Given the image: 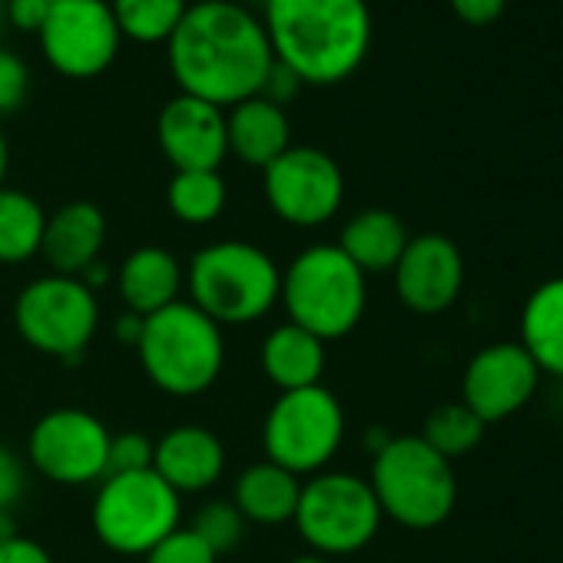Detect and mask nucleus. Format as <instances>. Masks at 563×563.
Masks as SVG:
<instances>
[{
  "label": "nucleus",
  "instance_id": "f257e3e1",
  "mask_svg": "<svg viewBox=\"0 0 563 563\" xmlns=\"http://www.w3.org/2000/svg\"><path fill=\"white\" fill-rule=\"evenodd\" d=\"M166 57L179 90L219 110L258 97L275 64L262 18L235 0L189 4L166 41Z\"/></svg>",
  "mask_w": 563,
  "mask_h": 563
},
{
  "label": "nucleus",
  "instance_id": "f03ea898",
  "mask_svg": "<svg viewBox=\"0 0 563 563\" xmlns=\"http://www.w3.org/2000/svg\"><path fill=\"white\" fill-rule=\"evenodd\" d=\"M262 24L275 64L312 87L349 80L372 47L368 0H265Z\"/></svg>",
  "mask_w": 563,
  "mask_h": 563
},
{
  "label": "nucleus",
  "instance_id": "7ed1b4c3",
  "mask_svg": "<svg viewBox=\"0 0 563 563\" xmlns=\"http://www.w3.org/2000/svg\"><path fill=\"white\" fill-rule=\"evenodd\" d=\"M278 302L289 322L322 342L358 329L368 306V275L335 245H309L282 272Z\"/></svg>",
  "mask_w": 563,
  "mask_h": 563
},
{
  "label": "nucleus",
  "instance_id": "20e7f679",
  "mask_svg": "<svg viewBox=\"0 0 563 563\" xmlns=\"http://www.w3.org/2000/svg\"><path fill=\"white\" fill-rule=\"evenodd\" d=\"M189 302L222 325H252L278 306L282 268L275 258L242 239H222L199 249L189 262Z\"/></svg>",
  "mask_w": 563,
  "mask_h": 563
},
{
  "label": "nucleus",
  "instance_id": "39448f33",
  "mask_svg": "<svg viewBox=\"0 0 563 563\" xmlns=\"http://www.w3.org/2000/svg\"><path fill=\"white\" fill-rule=\"evenodd\" d=\"M136 355L146 378L159 391L173 398H192L219 382L225 342L222 329L209 316L179 299L163 312L143 319Z\"/></svg>",
  "mask_w": 563,
  "mask_h": 563
},
{
  "label": "nucleus",
  "instance_id": "423d86ee",
  "mask_svg": "<svg viewBox=\"0 0 563 563\" xmlns=\"http://www.w3.org/2000/svg\"><path fill=\"white\" fill-rule=\"evenodd\" d=\"M382 517L408 530L441 527L457 504V481L448 457L421 441V434L388 438L382 451L372 457L368 477Z\"/></svg>",
  "mask_w": 563,
  "mask_h": 563
},
{
  "label": "nucleus",
  "instance_id": "0eeeda50",
  "mask_svg": "<svg viewBox=\"0 0 563 563\" xmlns=\"http://www.w3.org/2000/svg\"><path fill=\"white\" fill-rule=\"evenodd\" d=\"M93 533L123 556H146L159 540L179 530L183 497L150 467L133 474H107L93 497Z\"/></svg>",
  "mask_w": 563,
  "mask_h": 563
},
{
  "label": "nucleus",
  "instance_id": "6e6552de",
  "mask_svg": "<svg viewBox=\"0 0 563 563\" xmlns=\"http://www.w3.org/2000/svg\"><path fill=\"white\" fill-rule=\"evenodd\" d=\"M342 441L345 411L325 385L282 391L262 421L265 461L292 471L296 477L322 474L335 461Z\"/></svg>",
  "mask_w": 563,
  "mask_h": 563
},
{
  "label": "nucleus",
  "instance_id": "1a4fd4ad",
  "mask_svg": "<svg viewBox=\"0 0 563 563\" xmlns=\"http://www.w3.org/2000/svg\"><path fill=\"white\" fill-rule=\"evenodd\" d=\"M14 329L34 352L74 365L100 329V302L80 278L51 272L21 289Z\"/></svg>",
  "mask_w": 563,
  "mask_h": 563
},
{
  "label": "nucleus",
  "instance_id": "9d476101",
  "mask_svg": "<svg viewBox=\"0 0 563 563\" xmlns=\"http://www.w3.org/2000/svg\"><path fill=\"white\" fill-rule=\"evenodd\" d=\"M292 520L319 556H349L375 540L382 527V507L365 477L322 471L302 484Z\"/></svg>",
  "mask_w": 563,
  "mask_h": 563
},
{
  "label": "nucleus",
  "instance_id": "9b49d317",
  "mask_svg": "<svg viewBox=\"0 0 563 563\" xmlns=\"http://www.w3.org/2000/svg\"><path fill=\"white\" fill-rule=\"evenodd\" d=\"M262 173L268 209L296 229L325 225L345 202V176L339 163L316 146H289Z\"/></svg>",
  "mask_w": 563,
  "mask_h": 563
},
{
  "label": "nucleus",
  "instance_id": "f8f14e48",
  "mask_svg": "<svg viewBox=\"0 0 563 563\" xmlns=\"http://www.w3.org/2000/svg\"><path fill=\"white\" fill-rule=\"evenodd\" d=\"M110 428L84 408L47 411L27 438L31 464L41 477L64 487H87L107 477Z\"/></svg>",
  "mask_w": 563,
  "mask_h": 563
},
{
  "label": "nucleus",
  "instance_id": "ddd939ff",
  "mask_svg": "<svg viewBox=\"0 0 563 563\" xmlns=\"http://www.w3.org/2000/svg\"><path fill=\"white\" fill-rule=\"evenodd\" d=\"M37 37L47 64L70 80H93L107 74L123 41L110 0H54Z\"/></svg>",
  "mask_w": 563,
  "mask_h": 563
},
{
  "label": "nucleus",
  "instance_id": "4468645a",
  "mask_svg": "<svg viewBox=\"0 0 563 563\" xmlns=\"http://www.w3.org/2000/svg\"><path fill=\"white\" fill-rule=\"evenodd\" d=\"M540 368L520 342H494L481 349L461 382V401L484 421H504L517 415L537 391Z\"/></svg>",
  "mask_w": 563,
  "mask_h": 563
},
{
  "label": "nucleus",
  "instance_id": "2eb2a0df",
  "mask_svg": "<svg viewBox=\"0 0 563 563\" xmlns=\"http://www.w3.org/2000/svg\"><path fill=\"white\" fill-rule=\"evenodd\" d=\"M391 275L405 309L418 316H438L448 312L464 289V255L448 235L424 232L408 239Z\"/></svg>",
  "mask_w": 563,
  "mask_h": 563
},
{
  "label": "nucleus",
  "instance_id": "dca6fc26",
  "mask_svg": "<svg viewBox=\"0 0 563 563\" xmlns=\"http://www.w3.org/2000/svg\"><path fill=\"white\" fill-rule=\"evenodd\" d=\"M156 140L176 173L219 169L229 156L225 113L196 97H173L156 120Z\"/></svg>",
  "mask_w": 563,
  "mask_h": 563
},
{
  "label": "nucleus",
  "instance_id": "f3484780",
  "mask_svg": "<svg viewBox=\"0 0 563 563\" xmlns=\"http://www.w3.org/2000/svg\"><path fill=\"white\" fill-rule=\"evenodd\" d=\"M153 471L183 497L216 487L225 471L222 441L202 424H176L153 444Z\"/></svg>",
  "mask_w": 563,
  "mask_h": 563
},
{
  "label": "nucleus",
  "instance_id": "a211bd4d",
  "mask_svg": "<svg viewBox=\"0 0 563 563\" xmlns=\"http://www.w3.org/2000/svg\"><path fill=\"white\" fill-rule=\"evenodd\" d=\"M107 242V216L93 202H67L54 216H47L41 255L54 268V275H80L87 265L100 258Z\"/></svg>",
  "mask_w": 563,
  "mask_h": 563
},
{
  "label": "nucleus",
  "instance_id": "6ab92c4d",
  "mask_svg": "<svg viewBox=\"0 0 563 563\" xmlns=\"http://www.w3.org/2000/svg\"><path fill=\"white\" fill-rule=\"evenodd\" d=\"M183 265L173 252L159 245H140L133 249L123 265L117 268V289L126 306V312L150 319L163 312L166 306L179 302L183 292Z\"/></svg>",
  "mask_w": 563,
  "mask_h": 563
},
{
  "label": "nucleus",
  "instance_id": "aec40b11",
  "mask_svg": "<svg viewBox=\"0 0 563 563\" xmlns=\"http://www.w3.org/2000/svg\"><path fill=\"white\" fill-rule=\"evenodd\" d=\"M225 140L229 153L239 156L245 166L265 169L292 146V126L286 107H278L265 97H249L225 113Z\"/></svg>",
  "mask_w": 563,
  "mask_h": 563
},
{
  "label": "nucleus",
  "instance_id": "412c9836",
  "mask_svg": "<svg viewBox=\"0 0 563 563\" xmlns=\"http://www.w3.org/2000/svg\"><path fill=\"white\" fill-rule=\"evenodd\" d=\"M258 365H262V375L278 391H299V388L322 385L325 342L316 339L312 332L286 322L265 335V342L258 349Z\"/></svg>",
  "mask_w": 563,
  "mask_h": 563
},
{
  "label": "nucleus",
  "instance_id": "4be33fe9",
  "mask_svg": "<svg viewBox=\"0 0 563 563\" xmlns=\"http://www.w3.org/2000/svg\"><path fill=\"white\" fill-rule=\"evenodd\" d=\"M302 494V477L292 471L278 467L272 461L249 464L232 487V504L242 514L245 523H262V527H278L296 517Z\"/></svg>",
  "mask_w": 563,
  "mask_h": 563
},
{
  "label": "nucleus",
  "instance_id": "5701e85b",
  "mask_svg": "<svg viewBox=\"0 0 563 563\" xmlns=\"http://www.w3.org/2000/svg\"><path fill=\"white\" fill-rule=\"evenodd\" d=\"M408 239L411 235L401 216H395L391 209H362L342 225V235L335 245L365 275H385V272H395Z\"/></svg>",
  "mask_w": 563,
  "mask_h": 563
},
{
  "label": "nucleus",
  "instance_id": "b1692460",
  "mask_svg": "<svg viewBox=\"0 0 563 563\" xmlns=\"http://www.w3.org/2000/svg\"><path fill=\"white\" fill-rule=\"evenodd\" d=\"M520 345L540 372L563 378V275L547 278L520 312Z\"/></svg>",
  "mask_w": 563,
  "mask_h": 563
},
{
  "label": "nucleus",
  "instance_id": "393cba45",
  "mask_svg": "<svg viewBox=\"0 0 563 563\" xmlns=\"http://www.w3.org/2000/svg\"><path fill=\"white\" fill-rule=\"evenodd\" d=\"M47 229L44 206L21 192V189H0V265H24L41 255Z\"/></svg>",
  "mask_w": 563,
  "mask_h": 563
},
{
  "label": "nucleus",
  "instance_id": "a878e982",
  "mask_svg": "<svg viewBox=\"0 0 563 563\" xmlns=\"http://www.w3.org/2000/svg\"><path fill=\"white\" fill-rule=\"evenodd\" d=\"M225 199H229V189H225V179L219 176V169L176 173L169 179V189H166L169 212L186 225L216 222L225 209Z\"/></svg>",
  "mask_w": 563,
  "mask_h": 563
},
{
  "label": "nucleus",
  "instance_id": "bb28decb",
  "mask_svg": "<svg viewBox=\"0 0 563 563\" xmlns=\"http://www.w3.org/2000/svg\"><path fill=\"white\" fill-rule=\"evenodd\" d=\"M186 8L189 0H110L120 34L136 44H166Z\"/></svg>",
  "mask_w": 563,
  "mask_h": 563
},
{
  "label": "nucleus",
  "instance_id": "cd10ccee",
  "mask_svg": "<svg viewBox=\"0 0 563 563\" xmlns=\"http://www.w3.org/2000/svg\"><path fill=\"white\" fill-rule=\"evenodd\" d=\"M484 431H487V424L464 401H451V405H441L428 415L421 441L428 448H434L441 457L454 461V457L471 454L481 444Z\"/></svg>",
  "mask_w": 563,
  "mask_h": 563
},
{
  "label": "nucleus",
  "instance_id": "c85d7f7f",
  "mask_svg": "<svg viewBox=\"0 0 563 563\" xmlns=\"http://www.w3.org/2000/svg\"><path fill=\"white\" fill-rule=\"evenodd\" d=\"M189 530H192L216 556H222V553H232V550L242 543V537H245V520H242V514L235 510L232 500H206V504L196 510Z\"/></svg>",
  "mask_w": 563,
  "mask_h": 563
},
{
  "label": "nucleus",
  "instance_id": "c756f323",
  "mask_svg": "<svg viewBox=\"0 0 563 563\" xmlns=\"http://www.w3.org/2000/svg\"><path fill=\"white\" fill-rule=\"evenodd\" d=\"M153 444L143 431H123L110 438V461L107 474H133L153 467Z\"/></svg>",
  "mask_w": 563,
  "mask_h": 563
},
{
  "label": "nucleus",
  "instance_id": "7c9ffc66",
  "mask_svg": "<svg viewBox=\"0 0 563 563\" xmlns=\"http://www.w3.org/2000/svg\"><path fill=\"white\" fill-rule=\"evenodd\" d=\"M146 563H219V556L189 527H179L146 553Z\"/></svg>",
  "mask_w": 563,
  "mask_h": 563
},
{
  "label": "nucleus",
  "instance_id": "2f4dec72",
  "mask_svg": "<svg viewBox=\"0 0 563 563\" xmlns=\"http://www.w3.org/2000/svg\"><path fill=\"white\" fill-rule=\"evenodd\" d=\"M27 93H31V70H27V64L14 51L0 47V117L21 110Z\"/></svg>",
  "mask_w": 563,
  "mask_h": 563
},
{
  "label": "nucleus",
  "instance_id": "473e14b6",
  "mask_svg": "<svg viewBox=\"0 0 563 563\" xmlns=\"http://www.w3.org/2000/svg\"><path fill=\"white\" fill-rule=\"evenodd\" d=\"M27 474L21 457L11 448H0V510H14L18 500L24 497Z\"/></svg>",
  "mask_w": 563,
  "mask_h": 563
},
{
  "label": "nucleus",
  "instance_id": "72a5a7b5",
  "mask_svg": "<svg viewBox=\"0 0 563 563\" xmlns=\"http://www.w3.org/2000/svg\"><path fill=\"white\" fill-rule=\"evenodd\" d=\"M54 8V0H4V18L18 27V31H41L47 14Z\"/></svg>",
  "mask_w": 563,
  "mask_h": 563
},
{
  "label": "nucleus",
  "instance_id": "f704fd0d",
  "mask_svg": "<svg viewBox=\"0 0 563 563\" xmlns=\"http://www.w3.org/2000/svg\"><path fill=\"white\" fill-rule=\"evenodd\" d=\"M507 8V0H451V11L471 24V27H487L494 24Z\"/></svg>",
  "mask_w": 563,
  "mask_h": 563
},
{
  "label": "nucleus",
  "instance_id": "c9c22d12",
  "mask_svg": "<svg viewBox=\"0 0 563 563\" xmlns=\"http://www.w3.org/2000/svg\"><path fill=\"white\" fill-rule=\"evenodd\" d=\"M299 87H302V80H299L289 67L272 64V70H268L265 87H262L258 97H265V100H272V103H278V107H286V103L299 93Z\"/></svg>",
  "mask_w": 563,
  "mask_h": 563
},
{
  "label": "nucleus",
  "instance_id": "e433bc0d",
  "mask_svg": "<svg viewBox=\"0 0 563 563\" xmlns=\"http://www.w3.org/2000/svg\"><path fill=\"white\" fill-rule=\"evenodd\" d=\"M0 563H54V560L37 540L18 533L11 540H0Z\"/></svg>",
  "mask_w": 563,
  "mask_h": 563
},
{
  "label": "nucleus",
  "instance_id": "4c0bfd02",
  "mask_svg": "<svg viewBox=\"0 0 563 563\" xmlns=\"http://www.w3.org/2000/svg\"><path fill=\"white\" fill-rule=\"evenodd\" d=\"M113 332H117V342H123V345L136 349V345H140V335H143V319H140V316H133V312H123V316L117 319Z\"/></svg>",
  "mask_w": 563,
  "mask_h": 563
},
{
  "label": "nucleus",
  "instance_id": "58836bf2",
  "mask_svg": "<svg viewBox=\"0 0 563 563\" xmlns=\"http://www.w3.org/2000/svg\"><path fill=\"white\" fill-rule=\"evenodd\" d=\"M77 278H80L84 286H87V289H90V292L97 296V292H100L103 286H110V282H113V272H110V265H103V262L97 258V262H93V265H87V268H84V272H80Z\"/></svg>",
  "mask_w": 563,
  "mask_h": 563
},
{
  "label": "nucleus",
  "instance_id": "ea45409f",
  "mask_svg": "<svg viewBox=\"0 0 563 563\" xmlns=\"http://www.w3.org/2000/svg\"><path fill=\"white\" fill-rule=\"evenodd\" d=\"M21 530H18V517H14V510H0V540H11V537H18Z\"/></svg>",
  "mask_w": 563,
  "mask_h": 563
},
{
  "label": "nucleus",
  "instance_id": "a19ab883",
  "mask_svg": "<svg viewBox=\"0 0 563 563\" xmlns=\"http://www.w3.org/2000/svg\"><path fill=\"white\" fill-rule=\"evenodd\" d=\"M8 163H11V153H8V136H4V126H0V189H4Z\"/></svg>",
  "mask_w": 563,
  "mask_h": 563
},
{
  "label": "nucleus",
  "instance_id": "79ce46f5",
  "mask_svg": "<svg viewBox=\"0 0 563 563\" xmlns=\"http://www.w3.org/2000/svg\"><path fill=\"white\" fill-rule=\"evenodd\" d=\"M289 563H329V556H319V553H306V556H296Z\"/></svg>",
  "mask_w": 563,
  "mask_h": 563
},
{
  "label": "nucleus",
  "instance_id": "37998d69",
  "mask_svg": "<svg viewBox=\"0 0 563 563\" xmlns=\"http://www.w3.org/2000/svg\"><path fill=\"white\" fill-rule=\"evenodd\" d=\"M0 21H4V0H0Z\"/></svg>",
  "mask_w": 563,
  "mask_h": 563
}]
</instances>
